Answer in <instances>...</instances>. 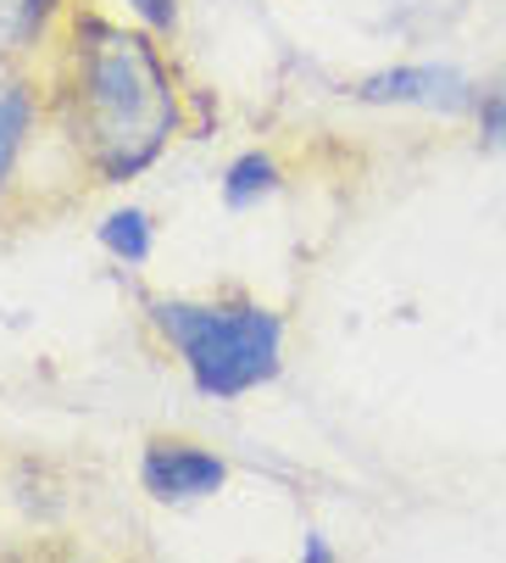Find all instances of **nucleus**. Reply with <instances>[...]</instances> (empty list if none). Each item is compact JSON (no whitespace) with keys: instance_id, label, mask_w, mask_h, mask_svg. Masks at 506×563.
Instances as JSON below:
<instances>
[{"instance_id":"f257e3e1","label":"nucleus","mask_w":506,"mask_h":563,"mask_svg":"<svg viewBox=\"0 0 506 563\" xmlns=\"http://www.w3.org/2000/svg\"><path fill=\"white\" fill-rule=\"evenodd\" d=\"M72 134L106 185L145 174L179 134V90L161 51L106 18L78 23L72 51Z\"/></svg>"},{"instance_id":"f03ea898","label":"nucleus","mask_w":506,"mask_h":563,"mask_svg":"<svg viewBox=\"0 0 506 563\" xmlns=\"http://www.w3.org/2000/svg\"><path fill=\"white\" fill-rule=\"evenodd\" d=\"M150 324L167 335L201 396L234 401L279 374L284 318L257 301H150Z\"/></svg>"},{"instance_id":"7ed1b4c3","label":"nucleus","mask_w":506,"mask_h":563,"mask_svg":"<svg viewBox=\"0 0 506 563\" xmlns=\"http://www.w3.org/2000/svg\"><path fill=\"white\" fill-rule=\"evenodd\" d=\"M139 479L156 503H195V497H212L223 486L228 463L206 446H190V441H150L139 457Z\"/></svg>"},{"instance_id":"20e7f679","label":"nucleus","mask_w":506,"mask_h":563,"mask_svg":"<svg viewBox=\"0 0 506 563\" xmlns=\"http://www.w3.org/2000/svg\"><path fill=\"white\" fill-rule=\"evenodd\" d=\"M473 90L457 67H384L373 78L357 85V101H373V107H462Z\"/></svg>"},{"instance_id":"39448f33","label":"nucleus","mask_w":506,"mask_h":563,"mask_svg":"<svg viewBox=\"0 0 506 563\" xmlns=\"http://www.w3.org/2000/svg\"><path fill=\"white\" fill-rule=\"evenodd\" d=\"M29 129H34V90L23 78H7V85H0V190L12 179V163H18Z\"/></svg>"},{"instance_id":"423d86ee","label":"nucleus","mask_w":506,"mask_h":563,"mask_svg":"<svg viewBox=\"0 0 506 563\" xmlns=\"http://www.w3.org/2000/svg\"><path fill=\"white\" fill-rule=\"evenodd\" d=\"M268 190H279V163H273V156H262V151L239 156V163L228 168V179H223L228 207H250V201H262Z\"/></svg>"},{"instance_id":"0eeeda50","label":"nucleus","mask_w":506,"mask_h":563,"mask_svg":"<svg viewBox=\"0 0 506 563\" xmlns=\"http://www.w3.org/2000/svg\"><path fill=\"white\" fill-rule=\"evenodd\" d=\"M101 246L112 257H123V263H145L150 257V223H145V212H112L101 223Z\"/></svg>"},{"instance_id":"6e6552de","label":"nucleus","mask_w":506,"mask_h":563,"mask_svg":"<svg viewBox=\"0 0 506 563\" xmlns=\"http://www.w3.org/2000/svg\"><path fill=\"white\" fill-rule=\"evenodd\" d=\"M56 12H61V0H7V40H12V51H29Z\"/></svg>"},{"instance_id":"1a4fd4ad","label":"nucleus","mask_w":506,"mask_h":563,"mask_svg":"<svg viewBox=\"0 0 506 563\" xmlns=\"http://www.w3.org/2000/svg\"><path fill=\"white\" fill-rule=\"evenodd\" d=\"M128 12L145 29H156V34H173L179 29V0H128Z\"/></svg>"},{"instance_id":"9d476101","label":"nucleus","mask_w":506,"mask_h":563,"mask_svg":"<svg viewBox=\"0 0 506 563\" xmlns=\"http://www.w3.org/2000/svg\"><path fill=\"white\" fill-rule=\"evenodd\" d=\"M479 123H484V140L506 145V85H501V90H490V96L479 101Z\"/></svg>"},{"instance_id":"9b49d317","label":"nucleus","mask_w":506,"mask_h":563,"mask_svg":"<svg viewBox=\"0 0 506 563\" xmlns=\"http://www.w3.org/2000/svg\"><path fill=\"white\" fill-rule=\"evenodd\" d=\"M301 558H312V563H328V558H334V552H328V547H323V541H306V547H301Z\"/></svg>"}]
</instances>
